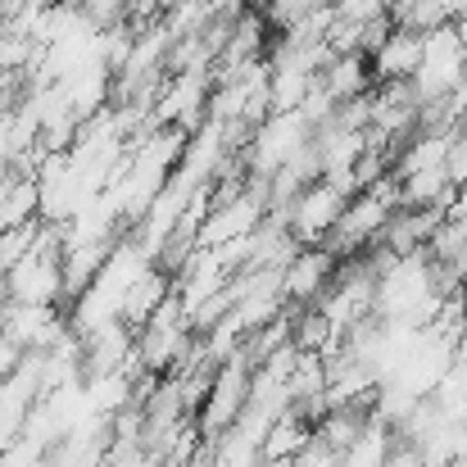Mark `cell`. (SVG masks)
<instances>
[{
    "mask_svg": "<svg viewBox=\"0 0 467 467\" xmlns=\"http://www.w3.org/2000/svg\"><path fill=\"white\" fill-rule=\"evenodd\" d=\"M309 141H313V123L300 114V109L268 114V119L259 123V132H250V150H245L250 172H254L259 182H268L277 168H286Z\"/></svg>",
    "mask_w": 467,
    "mask_h": 467,
    "instance_id": "cell-1",
    "label": "cell"
},
{
    "mask_svg": "<svg viewBox=\"0 0 467 467\" xmlns=\"http://www.w3.org/2000/svg\"><path fill=\"white\" fill-rule=\"evenodd\" d=\"M345 204H349V191H345L340 182L313 177L282 213H286V227H291V236H296L300 245H322V241L331 236V227L340 223Z\"/></svg>",
    "mask_w": 467,
    "mask_h": 467,
    "instance_id": "cell-2",
    "label": "cell"
},
{
    "mask_svg": "<svg viewBox=\"0 0 467 467\" xmlns=\"http://www.w3.org/2000/svg\"><path fill=\"white\" fill-rule=\"evenodd\" d=\"M0 331L23 349V354H46L68 336V322L59 317L55 305H18L0 300Z\"/></svg>",
    "mask_w": 467,
    "mask_h": 467,
    "instance_id": "cell-3",
    "label": "cell"
},
{
    "mask_svg": "<svg viewBox=\"0 0 467 467\" xmlns=\"http://www.w3.org/2000/svg\"><path fill=\"white\" fill-rule=\"evenodd\" d=\"M336 273H340V259L327 245H300L291 254V264L282 268V296H286V305H296V309L317 305V296L336 282Z\"/></svg>",
    "mask_w": 467,
    "mask_h": 467,
    "instance_id": "cell-4",
    "label": "cell"
},
{
    "mask_svg": "<svg viewBox=\"0 0 467 467\" xmlns=\"http://www.w3.org/2000/svg\"><path fill=\"white\" fill-rule=\"evenodd\" d=\"M418 59H422V32L409 27V23H395V18H390L386 36L377 41V50L368 55L377 82H409Z\"/></svg>",
    "mask_w": 467,
    "mask_h": 467,
    "instance_id": "cell-5",
    "label": "cell"
},
{
    "mask_svg": "<svg viewBox=\"0 0 467 467\" xmlns=\"http://www.w3.org/2000/svg\"><path fill=\"white\" fill-rule=\"evenodd\" d=\"M317 82H322L327 96L340 105V100L368 96V87H372V64H368V55H331L327 68L317 73Z\"/></svg>",
    "mask_w": 467,
    "mask_h": 467,
    "instance_id": "cell-6",
    "label": "cell"
},
{
    "mask_svg": "<svg viewBox=\"0 0 467 467\" xmlns=\"http://www.w3.org/2000/svg\"><path fill=\"white\" fill-rule=\"evenodd\" d=\"M390 450H395V431H390L386 422L368 418L363 431L336 454V467H386Z\"/></svg>",
    "mask_w": 467,
    "mask_h": 467,
    "instance_id": "cell-7",
    "label": "cell"
},
{
    "mask_svg": "<svg viewBox=\"0 0 467 467\" xmlns=\"http://www.w3.org/2000/svg\"><path fill=\"white\" fill-rule=\"evenodd\" d=\"M317 5H322V0H273V5H268V18L286 32L291 23H300V18H305L309 9H317Z\"/></svg>",
    "mask_w": 467,
    "mask_h": 467,
    "instance_id": "cell-8",
    "label": "cell"
},
{
    "mask_svg": "<svg viewBox=\"0 0 467 467\" xmlns=\"http://www.w3.org/2000/svg\"><path fill=\"white\" fill-rule=\"evenodd\" d=\"M128 9V0H82V14L96 23V27H105V23H114L119 14Z\"/></svg>",
    "mask_w": 467,
    "mask_h": 467,
    "instance_id": "cell-9",
    "label": "cell"
},
{
    "mask_svg": "<svg viewBox=\"0 0 467 467\" xmlns=\"http://www.w3.org/2000/svg\"><path fill=\"white\" fill-rule=\"evenodd\" d=\"M18 358H23V349H18V345H14V340L0 331V381H5L14 368H18Z\"/></svg>",
    "mask_w": 467,
    "mask_h": 467,
    "instance_id": "cell-10",
    "label": "cell"
},
{
    "mask_svg": "<svg viewBox=\"0 0 467 467\" xmlns=\"http://www.w3.org/2000/svg\"><path fill=\"white\" fill-rule=\"evenodd\" d=\"M450 467H467V422H459V436H454V454H450Z\"/></svg>",
    "mask_w": 467,
    "mask_h": 467,
    "instance_id": "cell-11",
    "label": "cell"
},
{
    "mask_svg": "<svg viewBox=\"0 0 467 467\" xmlns=\"http://www.w3.org/2000/svg\"><path fill=\"white\" fill-rule=\"evenodd\" d=\"M463 291H467V282H463Z\"/></svg>",
    "mask_w": 467,
    "mask_h": 467,
    "instance_id": "cell-12",
    "label": "cell"
}]
</instances>
